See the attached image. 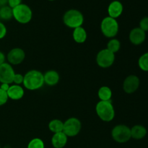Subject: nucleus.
Segmentation results:
<instances>
[{"mask_svg":"<svg viewBox=\"0 0 148 148\" xmlns=\"http://www.w3.org/2000/svg\"><path fill=\"white\" fill-rule=\"evenodd\" d=\"M27 148H45V144L40 138H33L29 142Z\"/></svg>","mask_w":148,"mask_h":148,"instance_id":"nucleus-24","label":"nucleus"},{"mask_svg":"<svg viewBox=\"0 0 148 148\" xmlns=\"http://www.w3.org/2000/svg\"><path fill=\"white\" fill-rule=\"evenodd\" d=\"M49 129L53 134L63 132L64 122L60 119H53L49 123Z\"/></svg>","mask_w":148,"mask_h":148,"instance_id":"nucleus-20","label":"nucleus"},{"mask_svg":"<svg viewBox=\"0 0 148 148\" xmlns=\"http://www.w3.org/2000/svg\"><path fill=\"white\" fill-rule=\"evenodd\" d=\"M147 134V130L143 125H134L131 129V137L134 140H142Z\"/></svg>","mask_w":148,"mask_h":148,"instance_id":"nucleus-18","label":"nucleus"},{"mask_svg":"<svg viewBox=\"0 0 148 148\" xmlns=\"http://www.w3.org/2000/svg\"><path fill=\"white\" fill-rule=\"evenodd\" d=\"M15 72L12 65L9 63L4 62L0 66V82L1 83L12 84L13 83Z\"/></svg>","mask_w":148,"mask_h":148,"instance_id":"nucleus-9","label":"nucleus"},{"mask_svg":"<svg viewBox=\"0 0 148 148\" xmlns=\"http://www.w3.org/2000/svg\"><path fill=\"white\" fill-rule=\"evenodd\" d=\"M129 38L132 44L135 45V46H139L145 40V32L140 27H134L130 31Z\"/></svg>","mask_w":148,"mask_h":148,"instance_id":"nucleus-12","label":"nucleus"},{"mask_svg":"<svg viewBox=\"0 0 148 148\" xmlns=\"http://www.w3.org/2000/svg\"><path fill=\"white\" fill-rule=\"evenodd\" d=\"M23 79H24L23 75H22L20 73H15L14 78H13V83H14V85H20L23 83Z\"/></svg>","mask_w":148,"mask_h":148,"instance_id":"nucleus-26","label":"nucleus"},{"mask_svg":"<svg viewBox=\"0 0 148 148\" xmlns=\"http://www.w3.org/2000/svg\"><path fill=\"white\" fill-rule=\"evenodd\" d=\"M113 140L118 143H125L128 142L131 137V129L124 124L115 126L111 131Z\"/></svg>","mask_w":148,"mask_h":148,"instance_id":"nucleus-6","label":"nucleus"},{"mask_svg":"<svg viewBox=\"0 0 148 148\" xmlns=\"http://www.w3.org/2000/svg\"><path fill=\"white\" fill-rule=\"evenodd\" d=\"M8 4V0H0V7H4Z\"/></svg>","mask_w":148,"mask_h":148,"instance_id":"nucleus-32","label":"nucleus"},{"mask_svg":"<svg viewBox=\"0 0 148 148\" xmlns=\"http://www.w3.org/2000/svg\"><path fill=\"white\" fill-rule=\"evenodd\" d=\"M8 98L13 101H18L22 99L24 96L25 91L21 85H12L7 92Z\"/></svg>","mask_w":148,"mask_h":148,"instance_id":"nucleus-14","label":"nucleus"},{"mask_svg":"<svg viewBox=\"0 0 148 148\" xmlns=\"http://www.w3.org/2000/svg\"><path fill=\"white\" fill-rule=\"evenodd\" d=\"M121 48V43L116 38H111L107 43V49L111 51L112 53H116L119 51Z\"/></svg>","mask_w":148,"mask_h":148,"instance_id":"nucleus-22","label":"nucleus"},{"mask_svg":"<svg viewBox=\"0 0 148 148\" xmlns=\"http://www.w3.org/2000/svg\"><path fill=\"white\" fill-rule=\"evenodd\" d=\"M140 28L144 30L145 32L148 31V17H145L140 20Z\"/></svg>","mask_w":148,"mask_h":148,"instance_id":"nucleus-27","label":"nucleus"},{"mask_svg":"<svg viewBox=\"0 0 148 148\" xmlns=\"http://www.w3.org/2000/svg\"><path fill=\"white\" fill-rule=\"evenodd\" d=\"M98 96L100 101H111V97H112V91L111 88H108V86H102L98 90Z\"/></svg>","mask_w":148,"mask_h":148,"instance_id":"nucleus-19","label":"nucleus"},{"mask_svg":"<svg viewBox=\"0 0 148 148\" xmlns=\"http://www.w3.org/2000/svg\"><path fill=\"white\" fill-rule=\"evenodd\" d=\"M68 141V137L63 132L53 134L51 138V144L54 148H63L65 147Z\"/></svg>","mask_w":148,"mask_h":148,"instance_id":"nucleus-15","label":"nucleus"},{"mask_svg":"<svg viewBox=\"0 0 148 148\" xmlns=\"http://www.w3.org/2000/svg\"><path fill=\"white\" fill-rule=\"evenodd\" d=\"M82 124L79 119L75 117H72L64 122L63 132L68 137H75L80 132Z\"/></svg>","mask_w":148,"mask_h":148,"instance_id":"nucleus-7","label":"nucleus"},{"mask_svg":"<svg viewBox=\"0 0 148 148\" xmlns=\"http://www.w3.org/2000/svg\"><path fill=\"white\" fill-rule=\"evenodd\" d=\"M98 116L105 122H110L115 117V109L111 101H100L95 106Z\"/></svg>","mask_w":148,"mask_h":148,"instance_id":"nucleus-2","label":"nucleus"},{"mask_svg":"<svg viewBox=\"0 0 148 148\" xmlns=\"http://www.w3.org/2000/svg\"><path fill=\"white\" fill-rule=\"evenodd\" d=\"M119 25L116 19L106 17L103 19L101 23V30L103 35L108 38H114L119 33Z\"/></svg>","mask_w":148,"mask_h":148,"instance_id":"nucleus-4","label":"nucleus"},{"mask_svg":"<svg viewBox=\"0 0 148 148\" xmlns=\"http://www.w3.org/2000/svg\"><path fill=\"white\" fill-rule=\"evenodd\" d=\"M115 61V53L108 49H104L100 51L96 56L97 64L101 68H108L112 66Z\"/></svg>","mask_w":148,"mask_h":148,"instance_id":"nucleus-8","label":"nucleus"},{"mask_svg":"<svg viewBox=\"0 0 148 148\" xmlns=\"http://www.w3.org/2000/svg\"><path fill=\"white\" fill-rule=\"evenodd\" d=\"M0 148H1V147H0Z\"/></svg>","mask_w":148,"mask_h":148,"instance_id":"nucleus-34","label":"nucleus"},{"mask_svg":"<svg viewBox=\"0 0 148 148\" xmlns=\"http://www.w3.org/2000/svg\"><path fill=\"white\" fill-rule=\"evenodd\" d=\"M25 58V53L20 48H14L11 49L7 53V59L9 64L11 65L20 64Z\"/></svg>","mask_w":148,"mask_h":148,"instance_id":"nucleus-11","label":"nucleus"},{"mask_svg":"<svg viewBox=\"0 0 148 148\" xmlns=\"http://www.w3.org/2000/svg\"><path fill=\"white\" fill-rule=\"evenodd\" d=\"M10 84H7V83H1V86H0V88H1L2 90L5 91V92H7V90L10 88Z\"/></svg>","mask_w":148,"mask_h":148,"instance_id":"nucleus-30","label":"nucleus"},{"mask_svg":"<svg viewBox=\"0 0 148 148\" xmlns=\"http://www.w3.org/2000/svg\"><path fill=\"white\" fill-rule=\"evenodd\" d=\"M23 0H8V6L11 7L12 9L14 8L17 6L22 4Z\"/></svg>","mask_w":148,"mask_h":148,"instance_id":"nucleus-29","label":"nucleus"},{"mask_svg":"<svg viewBox=\"0 0 148 148\" xmlns=\"http://www.w3.org/2000/svg\"><path fill=\"white\" fill-rule=\"evenodd\" d=\"M23 85L29 90H37L44 85L43 74L36 69L30 70L24 75Z\"/></svg>","mask_w":148,"mask_h":148,"instance_id":"nucleus-1","label":"nucleus"},{"mask_svg":"<svg viewBox=\"0 0 148 148\" xmlns=\"http://www.w3.org/2000/svg\"><path fill=\"white\" fill-rule=\"evenodd\" d=\"M44 83L49 86H54L59 82L60 77L59 73L55 70H49L43 74Z\"/></svg>","mask_w":148,"mask_h":148,"instance_id":"nucleus-16","label":"nucleus"},{"mask_svg":"<svg viewBox=\"0 0 148 148\" xmlns=\"http://www.w3.org/2000/svg\"><path fill=\"white\" fill-rule=\"evenodd\" d=\"M7 35V27L4 23L0 22V39H2Z\"/></svg>","mask_w":148,"mask_h":148,"instance_id":"nucleus-28","label":"nucleus"},{"mask_svg":"<svg viewBox=\"0 0 148 148\" xmlns=\"http://www.w3.org/2000/svg\"><path fill=\"white\" fill-rule=\"evenodd\" d=\"M5 59L6 57L4 53L3 52L0 51V66L5 62Z\"/></svg>","mask_w":148,"mask_h":148,"instance_id":"nucleus-31","label":"nucleus"},{"mask_svg":"<svg viewBox=\"0 0 148 148\" xmlns=\"http://www.w3.org/2000/svg\"><path fill=\"white\" fill-rule=\"evenodd\" d=\"M49 1H55V0H49Z\"/></svg>","mask_w":148,"mask_h":148,"instance_id":"nucleus-33","label":"nucleus"},{"mask_svg":"<svg viewBox=\"0 0 148 148\" xmlns=\"http://www.w3.org/2000/svg\"><path fill=\"white\" fill-rule=\"evenodd\" d=\"M9 98L8 95H7V92L2 90L0 88V106L4 105L8 101Z\"/></svg>","mask_w":148,"mask_h":148,"instance_id":"nucleus-25","label":"nucleus"},{"mask_svg":"<svg viewBox=\"0 0 148 148\" xmlns=\"http://www.w3.org/2000/svg\"><path fill=\"white\" fill-rule=\"evenodd\" d=\"M63 22L68 27L75 29L82 25L84 23V16L79 10L71 9L64 13Z\"/></svg>","mask_w":148,"mask_h":148,"instance_id":"nucleus-3","label":"nucleus"},{"mask_svg":"<svg viewBox=\"0 0 148 148\" xmlns=\"http://www.w3.org/2000/svg\"><path fill=\"white\" fill-rule=\"evenodd\" d=\"M72 36H73L74 40L76 43H83L87 40L88 34H87V31L85 30V29L81 26V27H78L74 29Z\"/></svg>","mask_w":148,"mask_h":148,"instance_id":"nucleus-17","label":"nucleus"},{"mask_svg":"<svg viewBox=\"0 0 148 148\" xmlns=\"http://www.w3.org/2000/svg\"><path fill=\"white\" fill-rule=\"evenodd\" d=\"M140 81L137 76L134 75H129L123 82V90L127 94L134 93L140 86Z\"/></svg>","mask_w":148,"mask_h":148,"instance_id":"nucleus-10","label":"nucleus"},{"mask_svg":"<svg viewBox=\"0 0 148 148\" xmlns=\"http://www.w3.org/2000/svg\"><path fill=\"white\" fill-rule=\"evenodd\" d=\"M138 66L144 72H148V52L142 55L138 60Z\"/></svg>","mask_w":148,"mask_h":148,"instance_id":"nucleus-23","label":"nucleus"},{"mask_svg":"<svg viewBox=\"0 0 148 148\" xmlns=\"http://www.w3.org/2000/svg\"><path fill=\"white\" fill-rule=\"evenodd\" d=\"M13 17L12 9L8 5L0 8V18L4 20H10Z\"/></svg>","mask_w":148,"mask_h":148,"instance_id":"nucleus-21","label":"nucleus"},{"mask_svg":"<svg viewBox=\"0 0 148 148\" xmlns=\"http://www.w3.org/2000/svg\"><path fill=\"white\" fill-rule=\"evenodd\" d=\"M12 13L14 20L20 24H27L30 23L33 17V12L30 7L23 3L13 8Z\"/></svg>","mask_w":148,"mask_h":148,"instance_id":"nucleus-5","label":"nucleus"},{"mask_svg":"<svg viewBox=\"0 0 148 148\" xmlns=\"http://www.w3.org/2000/svg\"><path fill=\"white\" fill-rule=\"evenodd\" d=\"M123 4L121 1L118 0H114L111 1L108 7V16L112 18L116 19L121 15L123 12Z\"/></svg>","mask_w":148,"mask_h":148,"instance_id":"nucleus-13","label":"nucleus"}]
</instances>
